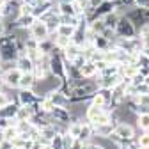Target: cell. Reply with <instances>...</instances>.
I'll return each instance as SVG.
<instances>
[{
	"mask_svg": "<svg viewBox=\"0 0 149 149\" xmlns=\"http://www.w3.org/2000/svg\"><path fill=\"white\" fill-rule=\"evenodd\" d=\"M135 94H149V84L142 82L140 85L135 87Z\"/></svg>",
	"mask_w": 149,
	"mask_h": 149,
	"instance_id": "f546056e",
	"label": "cell"
},
{
	"mask_svg": "<svg viewBox=\"0 0 149 149\" xmlns=\"http://www.w3.org/2000/svg\"><path fill=\"white\" fill-rule=\"evenodd\" d=\"M36 22H37V16H34V14H20L14 20L13 27L18 29V30H30Z\"/></svg>",
	"mask_w": 149,
	"mask_h": 149,
	"instance_id": "52a82bcc",
	"label": "cell"
},
{
	"mask_svg": "<svg viewBox=\"0 0 149 149\" xmlns=\"http://www.w3.org/2000/svg\"><path fill=\"white\" fill-rule=\"evenodd\" d=\"M94 128V137H110L116 130V123H105V124H96Z\"/></svg>",
	"mask_w": 149,
	"mask_h": 149,
	"instance_id": "7c38bea8",
	"label": "cell"
},
{
	"mask_svg": "<svg viewBox=\"0 0 149 149\" xmlns=\"http://www.w3.org/2000/svg\"><path fill=\"white\" fill-rule=\"evenodd\" d=\"M80 74L82 78H96L98 77V68L94 61H87L82 68H80Z\"/></svg>",
	"mask_w": 149,
	"mask_h": 149,
	"instance_id": "4fadbf2b",
	"label": "cell"
},
{
	"mask_svg": "<svg viewBox=\"0 0 149 149\" xmlns=\"http://www.w3.org/2000/svg\"><path fill=\"white\" fill-rule=\"evenodd\" d=\"M139 147L149 149V132H142V133L139 135Z\"/></svg>",
	"mask_w": 149,
	"mask_h": 149,
	"instance_id": "83f0119b",
	"label": "cell"
},
{
	"mask_svg": "<svg viewBox=\"0 0 149 149\" xmlns=\"http://www.w3.org/2000/svg\"><path fill=\"white\" fill-rule=\"evenodd\" d=\"M124 80V77L121 73L117 74H108V77H96V84H98V89H108V91H114L117 85H121Z\"/></svg>",
	"mask_w": 149,
	"mask_h": 149,
	"instance_id": "3957f363",
	"label": "cell"
},
{
	"mask_svg": "<svg viewBox=\"0 0 149 149\" xmlns=\"http://www.w3.org/2000/svg\"><path fill=\"white\" fill-rule=\"evenodd\" d=\"M137 73H140L139 64H121V74L124 78H133Z\"/></svg>",
	"mask_w": 149,
	"mask_h": 149,
	"instance_id": "d6986e66",
	"label": "cell"
},
{
	"mask_svg": "<svg viewBox=\"0 0 149 149\" xmlns=\"http://www.w3.org/2000/svg\"><path fill=\"white\" fill-rule=\"evenodd\" d=\"M39 50H41L45 55H50V53H53L57 48H55L53 39H52V37H48V39H45V41H39Z\"/></svg>",
	"mask_w": 149,
	"mask_h": 149,
	"instance_id": "44dd1931",
	"label": "cell"
},
{
	"mask_svg": "<svg viewBox=\"0 0 149 149\" xmlns=\"http://www.w3.org/2000/svg\"><path fill=\"white\" fill-rule=\"evenodd\" d=\"M89 27H91L92 32H96V34H103V30L107 29L103 18H94V20H91V22H89Z\"/></svg>",
	"mask_w": 149,
	"mask_h": 149,
	"instance_id": "603a6c76",
	"label": "cell"
},
{
	"mask_svg": "<svg viewBox=\"0 0 149 149\" xmlns=\"http://www.w3.org/2000/svg\"><path fill=\"white\" fill-rule=\"evenodd\" d=\"M11 101H13V100H11V96L7 94V92L0 91V110H2L4 107H7V105H9Z\"/></svg>",
	"mask_w": 149,
	"mask_h": 149,
	"instance_id": "f1b7e54d",
	"label": "cell"
},
{
	"mask_svg": "<svg viewBox=\"0 0 149 149\" xmlns=\"http://www.w3.org/2000/svg\"><path fill=\"white\" fill-rule=\"evenodd\" d=\"M18 103L20 105H36L39 101V96L36 94L34 89H18Z\"/></svg>",
	"mask_w": 149,
	"mask_h": 149,
	"instance_id": "ba28073f",
	"label": "cell"
},
{
	"mask_svg": "<svg viewBox=\"0 0 149 149\" xmlns=\"http://www.w3.org/2000/svg\"><path fill=\"white\" fill-rule=\"evenodd\" d=\"M135 149H142V147H135Z\"/></svg>",
	"mask_w": 149,
	"mask_h": 149,
	"instance_id": "d590c367",
	"label": "cell"
},
{
	"mask_svg": "<svg viewBox=\"0 0 149 149\" xmlns=\"http://www.w3.org/2000/svg\"><path fill=\"white\" fill-rule=\"evenodd\" d=\"M7 34V27H6V23H2V22H0V37H2V36H6Z\"/></svg>",
	"mask_w": 149,
	"mask_h": 149,
	"instance_id": "836d02e7",
	"label": "cell"
},
{
	"mask_svg": "<svg viewBox=\"0 0 149 149\" xmlns=\"http://www.w3.org/2000/svg\"><path fill=\"white\" fill-rule=\"evenodd\" d=\"M57 9H59V14H68V16L78 14L77 7H74V0L73 2H57Z\"/></svg>",
	"mask_w": 149,
	"mask_h": 149,
	"instance_id": "ac0fdd59",
	"label": "cell"
},
{
	"mask_svg": "<svg viewBox=\"0 0 149 149\" xmlns=\"http://www.w3.org/2000/svg\"><path fill=\"white\" fill-rule=\"evenodd\" d=\"M74 30H77V27L68 25V23H61V25L57 27V30H55L53 34H61V36H66V37H73Z\"/></svg>",
	"mask_w": 149,
	"mask_h": 149,
	"instance_id": "cb8c5ba5",
	"label": "cell"
},
{
	"mask_svg": "<svg viewBox=\"0 0 149 149\" xmlns=\"http://www.w3.org/2000/svg\"><path fill=\"white\" fill-rule=\"evenodd\" d=\"M114 135L121 140H128V139H133L137 137V132H135V126H132L126 121H119L116 124V130H114Z\"/></svg>",
	"mask_w": 149,
	"mask_h": 149,
	"instance_id": "5b68a950",
	"label": "cell"
},
{
	"mask_svg": "<svg viewBox=\"0 0 149 149\" xmlns=\"http://www.w3.org/2000/svg\"><path fill=\"white\" fill-rule=\"evenodd\" d=\"M135 6L140 9H149V0H135Z\"/></svg>",
	"mask_w": 149,
	"mask_h": 149,
	"instance_id": "d6a6232c",
	"label": "cell"
},
{
	"mask_svg": "<svg viewBox=\"0 0 149 149\" xmlns=\"http://www.w3.org/2000/svg\"><path fill=\"white\" fill-rule=\"evenodd\" d=\"M84 149H105V147H103L98 140H96V142H94V140H89V142L84 144Z\"/></svg>",
	"mask_w": 149,
	"mask_h": 149,
	"instance_id": "4dcf8cb0",
	"label": "cell"
},
{
	"mask_svg": "<svg viewBox=\"0 0 149 149\" xmlns=\"http://www.w3.org/2000/svg\"><path fill=\"white\" fill-rule=\"evenodd\" d=\"M36 84H37V80L34 77V73H23L22 80H20V87L18 89H34Z\"/></svg>",
	"mask_w": 149,
	"mask_h": 149,
	"instance_id": "e0dca14e",
	"label": "cell"
},
{
	"mask_svg": "<svg viewBox=\"0 0 149 149\" xmlns=\"http://www.w3.org/2000/svg\"><path fill=\"white\" fill-rule=\"evenodd\" d=\"M92 137H94V128H92L91 123H84V128H82V132H80V137L77 139L78 142L85 144L89 140H92Z\"/></svg>",
	"mask_w": 149,
	"mask_h": 149,
	"instance_id": "2e32d148",
	"label": "cell"
},
{
	"mask_svg": "<svg viewBox=\"0 0 149 149\" xmlns=\"http://www.w3.org/2000/svg\"><path fill=\"white\" fill-rule=\"evenodd\" d=\"M39 48V41L36 39V37H25V50L29 52V50H37Z\"/></svg>",
	"mask_w": 149,
	"mask_h": 149,
	"instance_id": "4316f807",
	"label": "cell"
},
{
	"mask_svg": "<svg viewBox=\"0 0 149 149\" xmlns=\"http://www.w3.org/2000/svg\"><path fill=\"white\" fill-rule=\"evenodd\" d=\"M91 43L94 45V46H96V50H100V52H107V50H110V48H114V45H116V43L108 41L107 37H103L101 34L94 36V39H92Z\"/></svg>",
	"mask_w": 149,
	"mask_h": 149,
	"instance_id": "9a60e30c",
	"label": "cell"
},
{
	"mask_svg": "<svg viewBox=\"0 0 149 149\" xmlns=\"http://www.w3.org/2000/svg\"><path fill=\"white\" fill-rule=\"evenodd\" d=\"M48 66H50V71H52V77L66 80V59L62 57L61 50H55L53 53H50Z\"/></svg>",
	"mask_w": 149,
	"mask_h": 149,
	"instance_id": "6da1fadb",
	"label": "cell"
},
{
	"mask_svg": "<svg viewBox=\"0 0 149 149\" xmlns=\"http://www.w3.org/2000/svg\"><path fill=\"white\" fill-rule=\"evenodd\" d=\"M4 73V68H2V62H0V74H2Z\"/></svg>",
	"mask_w": 149,
	"mask_h": 149,
	"instance_id": "e575fe53",
	"label": "cell"
},
{
	"mask_svg": "<svg viewBox=\"0 0 149 149\" xmlns=\"http://www.w3.org/2000/svg\"><path fill=\"white\" fill-rule=\"evenodd\" d=\"M116 34H117V37H135V36H139V27L126 14H123L116 27Z\"/></svg>",
	"mask_w": 149,
	"mask_h": 149,
	"instance_id": "7a4b0ae2",
	"label": "cell"
},
{
	"mask_svg": "<svg viewBox=\"0 0 149 149\" xmlns=\"http://www.w3.org/2000/svg\"><path fill=\"white\" fill-rule=\"evenodd\" d=\"M53 37V43H55V48L57 50H64L69 43H71V37H66V36H61V34H52Z\"/></svg>",
	"mask_w": 149,
	"mask_h": 149,
	"instance_id": "ffe728a7",
	"label": "cell"
},
{
	"mask_svg": "<svg viewBox=\"0 0 149 149\" xmlns=\"http://www.w3.org/2000/svg\"><path fill=\"white\" fill-rule=\"evenodd\" d=\"M29 32H30L32 37H36L37 41H45V39H48V37H52V30H50V27L46 25V22L39 20V18H37V22L32 25V29H30Z\"/></svg>",
	"mask_w": 149,
	"mask_h": 149,
	"instance_id": "277c9868",
	"label": "cell"
},
{
	"mask_svg": "<svg viewBox=\"0 0 149 149\" xmlns=\"http://www.w3.org/2000/svg\"><path fill=\"white\" fill-rule=\"evenodd\" d=\"M62 140H64V147L66 149H71L74 144H77V139H74L69 132H66V133H62Z\"/></svg>",
	"mask_w": 149,
	"mask_h": 149,
	"instance_id": "484cf974",
	"label": "cell"
},
{
	"mask_svg": "<svg viewBox=\"0 0 149 149\" xmlns=\"http://www.w3.org/2000/svg\"><path fill=\"white\" fill-rule=\"evenodd\" d=\"M0 149H14V144H13V140H7V139H4L2 142H0Z\"/></svg>",
	"mask_w": 149,
	"mask_h": 149,
	"instance_id": "1f68e13d",
	"label": "cell"
},
{
	"mask_svg": "<svg viewBox=\"0 0 149 149\" xmlns=\"http://www.w3.org/2000/svg\"><path fill=\"white\" fill-rule=\"evenodd\" d=\"M121 11H110V13H107V14H103L101 18H103V22H105V25L107 27H110V29H116L117 27V23H119V20H121Z\"/></svg>",
	"mask_w": 149,
	"mask_h": 149,
	"instance_id": "5bb4252c",
	"label": "cell"
},
{
	"mask_svg": "<svg viewBox=\"0 0 149 149\" xmlns=\"http://www.w3.org/2000/svg\"><path fill=\"white\" fill-rule=\"evenodd\" d=\"M4 80H6V85L9 87V89H18L20 87V80H22V71L18 69L16 66L14 68H9V69H6L4 73Z\"/></svg>",
	"mask_w": 149,
	"mask_h": 149,
	"instance_id": "8992f818",
	"label": "cell"
},
{
	"mask_svg": "<svg viewBox=\"0 0 149 149\" xmlns=\"http://www.w3.org/2000/svg\"><path fill=\"white\" fill-rule=\"evenodd\" d=\"M137 128L140 132H149V114L137 116Z\"/></svg>",
	"mask_w": 149,
	"mask_h": 149,
	"instance_id": "d4e9b609",
	"label": "cell"
},
{
	"mask_svg": "<svg viewBox=\"0 0 149 149\" xmlns=\"http://www.w3.org/2000/svg\"><path fill=\"white\" fill-rule=\"evenodd\" d=\"M18 137H20V130H18L16 124H9V126L4 128V139L14 140V139H18Z\"/></svg>",
	"mask_w": 149,
	"mask_h": 149,
	"instance_id": "7402d4cb",
	"label": "cell"
},
{
	"mask_svg": "<svg viewBox=\"0 0 149 149\" xmlns=\"http://www.w3.org/2000/svg\"><path fill=\"white\" fill-rule=\"evenodd\" d=\"M105 110H108V108H107V107H98V105L89 103V107L85 108V121L91 123V124H94V123L98 121V117L103 114Z\"/></svg>",
	"mask_w": 149,
	"mask_h": 149,
	"instance_id": "30bf717a",
	"label": "cell"
},
{
	"mask_svg": "<svg viewBox=\"0 0 149 149\" xmlns=\"http://www.w3.org/2000/svg\"><path fill=\"white\" fill-rule=\"evenodd\" d=\"M0 61H2V55H0Z\"/></svg>",
	"mask_w": 149,
	"mask_h": 149,
	"instance_id": "8d00e7d4",
	"label": "cell"
},
{
	"mask_svg": "<svg viewBox=\"0 0 149 149\" xmlns=\"http://www.w3.org/2000/svg\"><path fill=\"white\" fill-rule=\"evenodd\" d=\"M61 53H62V57H64L68 62H74V61H77L80 55H82V46L71 41L64 50H61Z\"/></svg>",
	"mask_w": 149,
	"mask_h": 149,
	"instance_id": "9c48e42d",
	"label": "cell"
},
{
	"mask_svg": "<svg viewBox=\"0 0 149 149\" xmlns=\"http://www.w3.org/2000/svg\"><path fill=\"white\" fill-rule=\"evenodd\" d=\"M14 66L20 69L22 73H32L34 71V66H36V62L29 57L27 53H22L20 57L16 59V62H14Z\"/></svg>",
	"mask_w": 149,
	"mask_h": 149,
	"instance_id": "8fae6325",
	"label": "cell"
}]
</instances>
